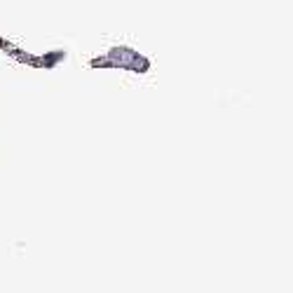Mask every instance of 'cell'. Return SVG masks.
Segmentation results:
<instances>
[{
  "instance_id": "6da1fadb",
  "label": "cell",
  "mask_w": 293,
  "mask_h": 293,
  "mask_svg": "<svg viewBox=\"0 0 293 293\" xmlns=\"http://www.w3.org/2000/svg\"><path fill=\"white\" fill-rule=\"evenodd\" d=\"M61 61H66V50H52L40 57V68L52 70V68H57Z\"/></svg>"
},
{
  "instance_id": "7a4b0ae2",
  "label": "cell",
  "mask_w": 293,
  "mask_h": 293,
  "mask_svg": "<svg viewBox=\"0 0 293 293\" xmlns=\"http://www.w3.org/2000/svg\"><path fill=\"white\" fill-rule=\"evenodd\" d=\"M90 68H113V64H110V59L103 54V57L90 59Z\"/></svg>"
}]
</instances>
